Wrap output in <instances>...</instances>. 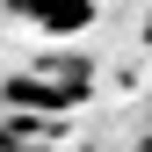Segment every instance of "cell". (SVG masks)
Wrapping results in <instances>:
<instances>
[{
	"instance_id": "cell-1",
	"label": "cell",
	"mask_w": 152,
	"mask_h": 152,
	"mask_svg": "<svg viewBox=\"0 0 152 152\" xmlns=\"http://www.w3.org/2000/svg\"><path fill=\"white\" fill-rule=\"evenodd\" d=\"M87 87H94V72L80 58H44L36 72L7 80V102L15 109H65V102H87Z\"/></svg>"
},
{
	"instance_id": "cell-2",
	"label": "cell",
	"mask_w": 152,
	"mask_h": 152,
	"mask_svg": "<svg viewBox=\"0 0 152 152\" xmlns=\"http://www.w3.org/2000/svg\"><path fill=\"white\" fill-rule=\"evenodd\" d=\"M7 15L29 22V29H44V36H80L102 15V0H7Z\"/></svg>"
}]
</instances>
